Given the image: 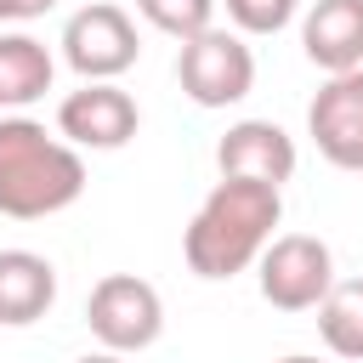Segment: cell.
Returning <instances> with one entry per match:
<instances>
[{"mask_svg":"<svg viewBox=\"0 0 363 363\" xmlns=\"http://www.w3.org/2000/svg\"><path fill=\"white\" fill-rule=\"evenodd\" d=\"M278 221H284V193L278 187L221 176L204 193V204L193 210L187 233H182V261H187L193 278H238L278 238L272 233Z\"/></svg>","mask_w":363,"mask_h":363,"instance_id":"obj_1","label":"cell"},{"mask_svg":"<svg viewBox=\"0 0 363 363\" xmlns=\"http://www.w3.org/2000/svg\"><path fill=\"white\" fill-rule=\"evenodd\" d=\"M85 193V159L28 113H0V216L45 221Z\"/></svg>","mask_w":363,"mask_h":363,"instance_id":"obj_2","label":"cell"},{"mask_svg":"<svg viewBox=\"0 0 363 363\" xmlns=\"http://www.w3.org/2000/svg\"><path fill=\"white\" fill-rule=\"evenodd\" d=\"M85 329L102 352H147L159 335H164V301L147 278L136 272H108L91 284V301H85Z\"/></svg>","mask_w":363,"mask_h":363,"instance_id":"obj_3","label":"cell"},{"mask_svg":"<svg viewBox=\"0 0 363 363\" xmlns=\"http://www.w3.org/2000/svg\"><path fill=\"white\" fill-rule=\"evenodd\" d=\"M176 79L199 108H233L255 91V51L233 28H204V34L182 40Z\"/></svg>","mask_w":363,"mask_h":363,"instance_id":"obj_4","label":"cell"},{"mask_svg":"<svg viewBox=\"0 0 363 363\" xmlns=\"http://www.w3.org/2000/svg\"><path fill=\"white\" fill-rule=\"evenodd\" d=\"M261 301L278 312H312L335 284V250L318 233H278L255 261Z\"/></svg>","mask_w":363,"mask_h":363,"instance_id":"obj_5","label":"cell"},{"mask_svg":"<svg viewBox=\"0 0 363 363\" xmlns=\"http://www.w3.org/2000/svg\"><path fill=\"white\" fill-rule=\"evenodd\" d=\"M62 62L91 85V79H119L125 68H136L142 57V40H136V23L125 6L113 0H91L79 6L68 23H62Z\"/></svg>","mask_w":363,"mask_h":363,"instance_id":"obj_6","label":"cell"},{"mask_svg":"<svg viewBox=\"0 0 363 363\" xmlns=\"http://www.w3.org/2000/svg\"><path fill=\"white\" fill-rule=\"evenodd\" d=\"M136 125H142V108L119 79H91V85H79L57 102V136L68 147L113 153L136 136Z\"/></svg>","mask_w":363,"mask_h":363,"instance_id":"obj_7","label":"cell"},{"mask_svg":"<svg viewBox=\"0 0 363 363\" xmlns=\"http://www.w3.org/2000/svg\"><path fill=\"white\" fill-rule=\"evenodd\" d=\"M306 136L335 170H363V68L318 85L306 108Z\"/></svg>","mask_w":363,"mask_h":363,"instance_id":"obj_8","label":"cell"},{"mask_svg":"<svg viewBox=\"0 0 363 363\" xmlns=\"http://www.w3.org/2000/svg\"><path fill=\"white\" fill-rule=\"evenodd\" d=\"M216 170L238 182H267L284 193V182L295 176V136L272 119H238L216 142Z\"/></svg>","mask_w":363,"mask_h":363,"instance_id":"obj_9","label":"cell"},{"mask_svg":"<svg viewBox=\"0 0 363 363\" xmlns=\"http://www.w3.org/2000/svg\"><path fill=\"white\" fill-rule=\"evenodd\" d=\"M301 51L329 79L363 68V0H312L301 17Z\"/></svg>","mask_w":363,"mask_h":363,"instance_id":"obj_10","label":"cell"},{"mask_svg":"<svg viewBox=\"0 0 363 363\" xmlns=\"http://www.w3.org/2000/svg\"><path fill=\"white\" fill-rule=\"evenodd\" d=\"M57 301V267L40 250H0V329H28Z\"/></svg>","mask_w":363,"mask_h":363,"instance_id":"obj_11","label":"cell"},{"mask_svg":"<svg viewBox=\"0 0 363 363\" xmlns=\"http://www.w3.org/2000/svg\"><path fill=\"white\" fill-rule=\"evenodd\" d=\"M57 79V57L34 40V34H0V108H28L51 91Z\"/></svg>","mask_w":363,"mask_h":363,"instance_id":"obj_12","label":"cell"},{"mask_svg":"<svg viewBox=\"0 0 363 363\" xmlns=\"http://www.w3.org/2000/svg\"><path fill=\"white\" fill-rule=\"evenodd\" d=\"M312 312H318L323 346L346 363H363V278H335Z\"/></svg>","mask_w":363,"mask_h":363,"instance_id":"obj_13","label":"cell"},{"mask_svg":"<svg viewBox=\"0 0 363 363\" xmlns=\"http://www.w3.org/2000/svg\"><path fill=\"white\" fill-rule=\"evenodd\" d=\"M136 11L147 17V28H159L170 40H193V34L216 28V0H136Z\"/></svg>","mask_w":363,"mask_h":363,"instance_id":"obj_14","label":"cell"},{"mask_svg":"<svg viewBox=\"0 0 363 363\" xmlns=\"http://www.w3.org/2000/svg\"><path fill=\"white\" fill-rule=\"evenodd\" d=\"M216 6H227L233 34H278L301 11V0H216Z\"/></svg>","mask_w":363,"mask_h":363,"instance_id":"obj_15","label":"cell"},{"mask_svg":"<svg viewBox=\"0 0 363 363\" xmlns=\"http://www.w3.org/2000/svg\"><path fill=\"white\" fill-rule=\"evenodd\" d=\"M57 0H6V23H34V17H45Z\"/></svg>","mask_w":363,"mask_h":363,"instance_id":"obj_16","label":"cell"},{"mask_svg":"<svg viewBox=\"0 0 363 363\" xmlns=\"http://www.w3.org/2000/svg\"><path fill=\"white\" fill-rule=\"evenodd\" d=\"M79 363H130V357H119V352H85Z\"/></svg>","mask_w":363,"mask_h":363,"instance_id":"obj_17","label":"cell"},{"mask_svg":"<svg viewBox=\"0 0 363 363\" xmlns=\"http://www.w3.org/2000/svg\"><path fill=\"white\" fill-rule=\"evenodd\" d=\"M278 363H318V357H306V352H295V357H278Z\"/></svg>","mask_w":363,"mask_h":363,"instance_id":"obj_18","label":"cell"},{"mask_svg":"<svg viewBox=\"0 0 363 363\" xmlns=\"http://www.w3.org/2000/svg\"><path fill=\"white\" fill-rule=\"evenodd\" d=\"M0 23H6V0H0Z\"/></svg>","mask_w":363,"mask_h":363,"instance_id":"obj_19","label":"cell"}]
</instances>
